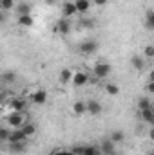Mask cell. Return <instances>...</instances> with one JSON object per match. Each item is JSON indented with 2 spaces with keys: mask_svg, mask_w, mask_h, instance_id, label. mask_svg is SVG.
Returning a JSON list of instances; mask_svg holds the SVG:
<instances>
[{
  "mask_svg": "<svg viewBox=\"0 0 154 155\" xmlns=\"http://www.w3.org/2000/svg\"><path fill=\"white\" fill-rule=\"evenodd\" d=\"M5 121H7V124L11 126V128H20L26 121H27V117L24 112H9L7 116H5Z\"/></svg>",
  "mask_w": 154,
  "mask_h": 155,
  "instance_id": "6da1fadb",
  "label": "cell"
},
{
  "mask_svg": "<svg viewBox=\"0 0 154 155\" xmlns=\"http://www.w3.org/2000/svg\"><path fill=\"white\" fill-rule=\"evenodd\" d=\"M111 72H113V67H111V63H105V61H98L93 67V74L96 76V79H103V78L111 76Z\"/></svg>",
  "mask_w": 154,
  "mask_h": 155,
  "instance_id": "7a4b0ae2",
  "label": "cell"
},
{
  "mask_svg": "<svg viewBox=\"0 0 154 155\" xmlns=\"http://www.w3.org/2000/svg\"><path fill=\"white\" fill-rule=\"evenodd\" d=\"M96 49H98V41L96 40H83L78 45V52L80 54H93V52H96Z\"/></svg>",
  "mask_w": 154,
  "mask_h": 155,
  "instance_id": "3957f363",
  "label": "cell"
},
{
  "mask_svg": "<svg viewBox=\"0 0 154 155\" xmlns=\"http://www.w3.org/2000/svg\"><path fill=\"white\" fill-rule=\"evenodd\" d=\"M7 107L11 108V112H26V107H27V101L24 97H11L7 101Z\"/></svg>",
  "mask_w": 154,
  "mask_h": 155,
  "instance_id": "277c9868",
  "label": "cell"
},
{
  "mask_svg": "<svg viewBox=\"0 0 154 155\" xmlns=\"http://www.w3.org/2000/svg\"><path fill=\"white\" fill-rule=\"evenodd\" d=\"M89 74L87 72H83V71H78V72H73V79H71V83L75 85V87H83V85H87L89 83Z\"/></svg>",
  "mask_w": 154,
  "mask_h": 155,
  "instance_id": "5b68a950",
  "label": "cell"
},
{
  "mask_svg": "<svg viewBox=\"0 0 154 155\" xmlns=\"http://www.w3.org/2000/svg\"><path fill=\"white\" fill-rule=\"evenodd\" d=\"M56 33L60 35H69L71 33V24H69V18H60L56 22V27H54Z\"/></svg>",
  "mask_w": 154,
  "mask_h": 155,
  "instance_id": "8992f818",
  "label": "cell"
},
{
  "mask_svg": "<svg viewBox=\"0 0 154 155\" xmlns=\"http://www.w3.org/2000/svg\"><path fill=\"white\" fill-rule=\"evenodd\" d=\"M87 105V114L91 116H100L102 114V103L96 101V99H91V101H85Z\"/></svg>",
  "mask_w": 154,
  "mask_h": 155,
  "instance_id": "52a82bcc",
  "label": "cell"
},
{
  "mask_svg": "<svg viewBox=\"0 0 154 155\" xmlns=\"http://www.w3.org/2000/svg\"><path fill=\"white\" fill-rule=\"evenodd\" d=\"M98 148H100V153H102V155H109V153H113V152L116 150V144L109 139V137H107V139H103V141L100 143V146H98Z\"/></svg>",
  "mask_w": 154,
  "mask_h": 155,
  "instance_id": "ba28073f",
  "label": "cell"
},
{
  "mask_svg": "<svg viewBox=\"0 0 154 155\" xmlns=\"http://www.w3.org/2000/svg\"><path fill=\"white\" fill-rule=\"evenodd\" d=\"M31 101H33L35 105H44V103L47 101V92H45L44 88L35 90V92H33V96H31Z\"/></svg>",
  "mask_w": 154,
  "mask_h": 155,
  "instance_id": "9c48e42d",
  "label": "cell"
},
{
  "mask_svg": "<svg viewBox=\"0 0 154 155\" xmlns=\"http://www.w3.org/2000/svg\"><path fill=\"white\" fill-rule=\"evenodd\" d=\"M9 144V152L11 153H24L27 148V139L26 141H18V143H7Z\"/></svg>",
  "mask_w": 154,
  "mask_h": 155,
  "instance_id": "30bf717a",
  "label": "cell"
},
{
  "mask_svg": "<svg viewBox=\"0 0 154 155\" xmlns=\"http://www.w3.org/2000/svg\"><path fill=\"white\" fill-rule=\"evenodd\" d=\"M131 67L134 69V71H138V72H142L143 69H145V60L140 56V54H134L132 58H131Z\"/></svg>",
  "mask_w": 154,
  "mask_h": 155,
  "instance_id": "8fae6325",
  "label": "cell"
},
{
  "mask_svg": "<svg viewBox=\"0 0 154 155\" xmlns=\"http://www.w3.org/2000/svg\"><path fill=\"white\" fill-rule=\"evenodd\" d=\"M27 137L22 134V130L20 128H13L11 132H9V137H7V143H18V141H26Z\"/></svg>",
  "mask_w": 154,
  "mask_h": 155,
  "instance_id": "7c38bea8",
  "label": "cell"
},
{
  "mask_svg": "<svg viewBox=\"0 0 154 155\" xmlns=\"http://www.w3.org/2000/svg\"><path fill=\"white\" fill-rule=\"evenodd\" d=\"M62 15H64V18H71V16L78 15L76 7H75V2H65L64 7H62Z\"/></svg>",
  "mask_w": 154,
  "mask_h": 155,
  "instance_id": "4fadbf2b",
  "label": "cell"
},
{
  "mask_svg": "<svg viewBox=\"0 0 154 155\" xmlns=\"http://www.w3.org/2000/svg\"><path fill=\"white\" fill-rule=\"evenodd\" d=\"M15 9H16L18 16H22V15H31L33 5H31L29 2H20V4H16V5H15Z\"/></svg>",
  "mask_w": 154,
  "mask_h": 155,
  "instance_id": "5bb4252c",
  "label": "cell"
},
{
  "mask_svg": "<svg viewBox=\"0 0 154 155\" xmlns=\"http://www.w3.org/2000/svg\"><path fill=\"white\" fill-rule=\"evenodd\" d=\"M20 130H22V134H24L26 137H31V135H35V134H37V126H35L31 121H26V123L20 126Z\"/></svg>",
  "mask_w": 154,
  "mask_h": 155,
  "instance_id": "9a60e30c",
  "label": "cell"
},
{
  "mask_svg": "<svg viewBox=\"0 0 154 155\" xmlns=\"http://www.w3.org/2000/svg\"><path fill=\"white\" fill-rule=\"evenodd\" d=\"M75 7H76V13L83 15L91 9V0H75Z\"/></svg>",
  "mask_w": 154,
  "mask_h": 155,
  "instance_id": "2e32d148",
  "label": "cell"
},
{
  "mask_svg": "<svg viewBox=\"0 0 154 155\" xmlns=\"http://www.w3.org/2000/svg\"><path fill=\"white\" fill-rule=\"evenodd\" d=\"M71 79H73V71H71V69H62V71H60V74H58V81H60L62 85L71 83Z\"/></svg>",
  "mask_w": 154,
  "mask_h": 155,
  "instance_id": "e0dca14e",
  "label": "cell"
},
{
  "mask_svg": "<svg viewBox=\"0 0 154 155\" xmlns=\"http://www.w3.org/2000/svg\"><path fill=\"white\" fill-rule=\"evenodd\" d=\"M73 114H75V116H83V114H87V105H85V101H75V103H73Z\"/></svg>",
  "mask_w": 154,
  "mask_h": 155,
  "instance_id": "ac0fdd59",
  "label": "cell"
},
{
  "mask_svg": "<svg viewBox=\"0 0 154 155\" xmlns=\"http://www.w3.org/2000/svg\"><path fill=\"white\" fill-rule=\"evenodd\" d=\"M140 117H142L143 123H147V124H154V108L142 110V112H140Z\"/></svg>",
  "mask_w": 154,
  "mask_h": 155,
  "instance_id": "d6986e66",
  "label": "cell"
},
{
  "mask_svg": "<svg viewBox=\"0 0 154 155\" xmlns=\"http://www.w3.org/2000/svg\"><path fill=\"white\" fill-rule=\"evenodd\" d=\"M149 108H152V101H151V97L142 96V97L138 99V110L142 112V110H149Z\"/></svg>",
  "mask_w": 154,
  "mask_h": 155,
  "instance_id": "ffe728a7",
  "label": "cell"
},
{
  "mask_svg": "<svg viewBox=\"0 0 154 155\" xmlns=\"http://www.w3.org/2000/svg\"><path fill=\"white\" fill-rule=\"evenodd\" d=\"M109 139H111L114 144H120V143L125 141V132H123V130H114V132H111Z\"/></svg>",
  "mask_w": 154,
  "mask_h": 155,
  "instance_id": "44dd1931",
  "label": "cell"
},
{
  "mask_svg": "<svg viewBox=\"0 0 154 155\" xmlns=\"http://www.w3.org/2000/svg\"><path fill=\"white\" fill-rule=\"evenodd\" d=\"M18 25H22V27H31L33 24H35V20H33V16L31 15H22V16H18Z\"/></svg>",
  "mask_w": 154,
  "mask_h": 155,
  "instance_id": "7402d4cb",
  "label": "cell"
},
{
  "mask_svg": "<svg viewBox=\"0 0 154 155\" xmlns=\"http://www.w3.org/2000/svg\"><path fill=\"white\" fill-rule=\"evenodd\" d=\"M82 155H102V153H100V148L98 146H94V144H83Z\"/></svg>",
  "mask_w": 154,
  "mask_h": 155,
  "instance_id": "603a6c76",
  "label": "cell"
},
{
  "mask_svg": "<svg viewBox=\"0 0 154 155\" xmlns=\"http://www.w3.org/2000/svg\"><path fill=\"white\" fill-rule=\"evenodd\" d=\"M145 27L149 31H154V11L152 9H149L147 15H145Z\"/></svg>",
  "mask_w": 154,
  "mask_h": 155,
  "instance_id": "cb8c5ba5",
  "label": "cell"
},
{
  "mask_svg": "<svg viewBox=\"0 0 154 155\" xmlns=\"http://www.w3.org/2000/svg\"><path fill=\"white\" fill-rule=\"evenodd\" d=\"M15 5H16V2L15 0H0V9L2 11H11V9H15Z\"/></svg>",
  "mask_w": 154,
  "mask_h": 155,
  "instance_id": "d4e9b609",
  "label": "cell"
},
{
  "mask_svg": "<svg viewBox=\"0 0 154 155\" xmlns=\"http://www.w3.org/2000/svg\"><path fill=\"white\" fill-rule=\"evenodd\" d=\"M105 92H107L109 96H118V94H120V87H118L116 83H107V85H105Z\"/></svg>",
  "mask_w": 154,
  "mask_h": 155,
  "instance_id": "484cf974",
  "label": "cell"
},
{
  "mask_svg": "<svg viewBox=\"0 0 154 155\" xmlns=\"http://www.w3.org/2000/svg\"><path fill=\"white\" fill-rule=\"evenodd\" d=\"M2 81H5V83H15V81H16V74H15L13 71H7V72L2 74Z\"/></svg>",
  "mask_w": 154,
  "mask_h": 155,
  "instance_id": "4316f807",
  "label": "cell"
},
{
  "mask_svg": "<svg viewBox=\"0 0 154 155\" xmlns=\"http://www.w3.org/2000/svg\"><path fill=\"white\" fill-rule=\"evenodd\" d=\"M80 27H83V29H93V27H94V20H93V18H82V20H80Z\"/></svg>",
  "mask_w": 154,
  "mask_h": 155,
  "instance_id": "83f0119b",
  "label": "cell"
},
{
  "mask_svg": "<svg viewBox=\"0 0 154 155\" xmlns=\"http://www.w3.org/2000/svg\"><path fill=\"white\" fill-rule=\"evenodd\" d=\"M9 128L5 126H0V143H7V137H9Z\"/></svg>",
  "mask_w": 154,
  "mask_h": 155,
  "instance_id": "f1b7e54d",
  "label": "cell"
},
{
  "mask_svg": "<svg viewBox=\"0 0 154 155\" xmlns=\"http://www.w3.org/2000/svg\"><path fill=\"white\" fill-rule=\"evenodd\" d=\"M143 52H145V56H147V58H154V45L149 43V45L145 47V51H143Z\"/></svg>",
  "mask_w": 154,
  "mask_h": 155,
  "instance_id": "f546056e",
  "label": "cell"
},
{
  "mask_svg": "<svg viewBox=\"0 0 154 155\" xmlns=\"http://www.w3.org/2000/svg\"><path fill=\"white\" fill-rule=\"evenodd\" d=\"M49 155H75V153H73L71 150H60V148H58V150H54L53 153H49Z\"/></svg>",
  "mask_w": 154,
  "mask_h": 155,
  "instance_id": "4dcf8cb0",
  "label": "cell"
},
{
  "mask_svg": "<svg viewBox=\"0 0 154 155\" xmlns=\"http://www.w3.org/2000/svg\"><path fill=\"white\" fill-rule=\"evenodd\" d=\"M5 18H7L5 11H2V9H0V24H4V22H5Z\"/></svg>",
  "mask_w": 154,
  "mask_h": 155,
  "instance_id": "1f68e13d",
  "label": "cell"
},
{
  "mask_svg": "<svg viewBox=\"0 0 154 155\" xmlns=\"http://www.w3.org/2000/svg\"><path fill=\"white\" fill-rule=\"evenodd\" d=\"M147 92H149V94L154 92V83H152V81H149V83H147Z\"/></svg>",
  "mask_w": 154,
  "mask_h": 155,
  "instance_id": "d6a6232c",
  "label": "cell"
},
{
  "mask_svg": "<svg viewBox=\"0 0 154 155\" xmlns=\"http://www.w3.org/2000/svg\"><path fill=\"white\" fill-rule=\"evenodd\" d=\"M109 0H93V4H96V5H105Z\"/></svg>",
  "mask_w": 154,
  "mask_h": 155,
  "instance_id": "836d02e7",
  "label": "cell"
},
{
  "mask_svg": "<svg viewBox=\"0 0 154 155\" xmlns=\"http://www.w3.org/2000/svg\"><path fill=\"white\" fill-rule=\"evenodd\" d=\"M44 2H45L47 5H53V4H56V0H44Z\"/></svg>",
  "mask_w": 154,
  "mask_h": 155,
  "instance_id": "e575fe53",
  "label": "cell"
},
{
  "mask_svg": "<svg viewBox=\"0 0 154 155\" xmlns=\"http://www.w3.org/2000/svg\"><path fill=\"white\" fill-rule=\"evenodd\" d=\"M109 155H120V153H118V152H116V150H114V152H113V153H109Z\"/></svg>",
  "mask_w": 154,
  "mask_h": 155,
  "instance_id": "d590c367",
  "label": "cell"
},
{
  "mask_svg": "<svg viewBox=\"0 0 154 155\" xmlns=\"http://www.w3.org/2000/svg\"><path fill=\"white\" fill-rule=\"evenodd\" d=\"M147 155H154V152H149V153H147Z\"/></svg>",
  "mask_w": 154,
  "mask_h": 155,
  "instance_id": "8d00e7d4",
  "label": "cell"
}]
</instances>
